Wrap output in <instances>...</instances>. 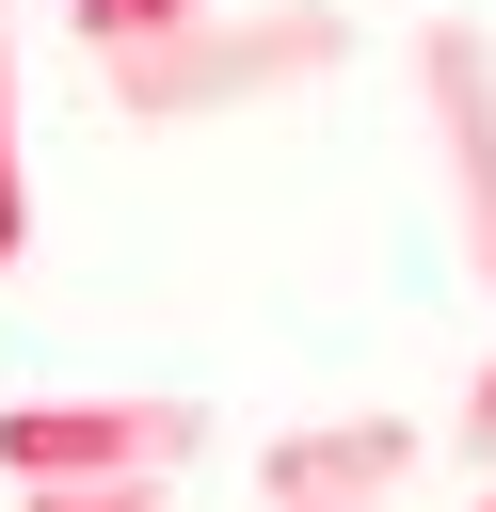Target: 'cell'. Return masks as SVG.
<instances>
[{
	"label": "cell",
	"instance_id": "1",
	"mask_svg": "<svg viewBox=\"0 0 496 512\" xmlns=\"http://www.w3.org/2000/svg\"><path fill=\"white\" fill-rule=\"evenodd\" d=\"M336 64H352V16H336V0H208V16L112 48L96 96H112V128H224V112L320 96Z\"/></svg>",
	"mask_w": 496,
	"mask_h": 512
},
{
	"label": "cell",
	"instance_id": "2",
	"mask_svg": "<svg viewBox=\"0 0 496 512\" xmlns=\"http://www.w3.org/2000/svg\"><path fill=\"white\" fill-rule=\"evenodd\" d=\"M192 448H208V400H176V384L0 400V480H176Z\"/></svg>",
	"mask_w": 496,
	"mask_h": 512
},
{
	"label": "cell",
	"instance_id": "3",
	"mask_svg": "<svg viewBox=\"0 0 496 512\" xmlns=\"http://www.w3.org/2000/svg\"><path fill=\"white\" fill-rule=\"evenodd\" d=\"M416 112H432L448 240H464V272L496 288V32H480V16H432V32H416Z\"/></svg>",
	"mask_w": 496,
	"mask_h": 512
},
{
	"label": "cell",
	"instance_id": "4",
	"mask_svg": "<svg viewBox=\"0 0 496 512\" xmlns=\"http://www.w3.org/2000/svg\"><path fill=\"white\" fill-rule=\"evenodd\" d=\"M416 480V432L400 416H304V432H272L256 448V496L288 512V496H400Z\"/></svg>",
	"mask_w": 496,
	"mask_h": 512
},
{
	"label": "cell",
	"instance_id": "5",
	"mask_svg": "<svg viewBox=\"0 0 496 512\" xmlns=\"http://www.w3.org/2000/svg\"><path fill=\"white\" fill-rule=\"evenodd\" d=\"M32 256V160H16V0H0V272Z\"/></svg>",
	"mask_w": 496,
	"mask_h": 512
},
{
	"label": "cell",
	"instance_id": "6",
	"mask_svg": "<svg viewBox=\"0 0 496 512\" xmlns=\"http://www.w3.org/2000/svg\"><path fill=\"white\" fill-rule=\"evenodd\" d=\"M16 512H176V480H16Z\"/></svg>",
	"mask_w": 496,
	"mask_h": 512
},
{
	"label": "cell",
	"instance_id": "7",
	"mask_svg": "<svg viewBox=\"0 0 496 512\" xmlns=\"http://www.w3.org/2000/svg\"><path fill=\"white\" fill-rule=\"evenodd\" d=\"M448 432H464V448L496 464V352H480V384H464V416H448Z\"/></svg>",
	"mask_w": 496,
	"mask_h": 512
},
{
	"label": "cell",
	"instance_id": "8",
	"mask_svg": "<svg viewBox=\"0 0 496 512\" xmlns=\"http://www.w3.org/2000/svg\"><path fill=\"white\" fill-rule=\"evenodd\" d=\"M288 512H400V496H288Z\"/></svg>",
	"mask_w": 496,
	"mask_h": 512
},
{
	"label": "cell",
	"instance_id": "9",
	"mask_svg": "<svg viewBox=\"0 0 496 512\" xmlns=\"http://www.w3.org/2000/svg\"><path fill=\"white\" fill-rule=\"evenodd\" d=\"M464 512H496V464H480V496H464Z\"/></svg>",
	"mask_w": 496,
	"mask_h": 512
},
{
	"label": "cell",
	"instance_id": "10",
	"mask_svg": "<svg viewBox=\"0 0 496 512\" xmlns=\"http://www.w3.org/2000/svg\"><path fill=\"white\" fill-rule=\"evenodd\" d=\"M336 16H352V0H336Z\"/></svg>",
	"mask_w": 496,
	"mask_h": 512
}]
</instances>
